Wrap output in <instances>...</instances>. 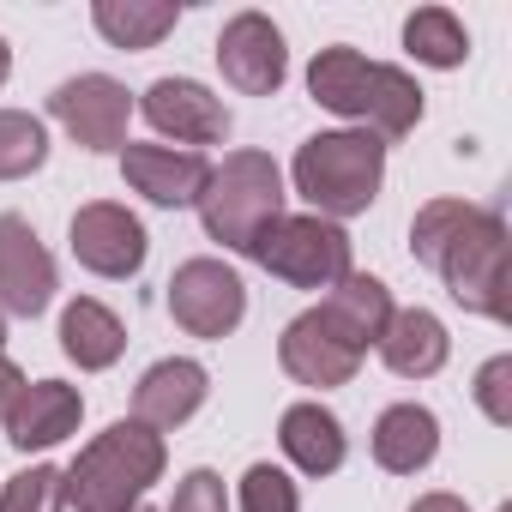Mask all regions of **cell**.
Listing matches in <instances>:
<instances>
[{
    "label": "cell",
    "instance_id": "obj_1",
    "mask_svg": "<svg viewBox=\"0 0 512 512\" xmlns=\"http://www.w3.org/2000/svg\"><path fill=\"white\" fill-rule=\"evenodd\" d=\"M308 97L320 109H332L338 121H350L356 133H374L380 145L416 133V121H422V85L404 67L368 61L362 49H344V43H332L308 61Z\"/></svg>",
    "mask_w": 512,
    "mask_h": 512
},
{
    "label": "cell",
    "instance_id": "obj_2",
    "mask_svg": "<svg viewBox=\"0 0 512 512\" xmlns=\"http://www.w3.org/2000/svg\"><path fill=\"white\" fill-rule=\"evenodd\" d=\"M163 464H169L163 434L121 416L91 446H79V458L61 470L67 506L73 512H133V506H145V488L163 482Z\"/></svg>",
    "mask_w": 512,
    "mask_h": 512
},
{
    "label": "cell",
    "instance_id": "obj_3",
    "mask_svg": "<svg viewBox=\"0 0 512 512\" xmlns=\"http://www.w3.org/2000/svg\"><path fill=\"white\" fill-rule=\"evenodd\" d=\"M290 187L314 205V217H332V223L362 217L386 187V145L374 133H356V127L314 133L296 145Z\"/></svg>",
    "mask_w": 512,
    "mask_h": 512
},
{
    "label": "cell",
    "instance_id": "obj_4",
    "mask_svg": "<svg viewBox=\"0 0 512 512\" xmlns=\"http://www.w3.org/2000/svg\"><path fill=\"white\" fill-rule=\"evenodd\" d=\"M284 199H290V187H284V169L272 163V151H229L199 193V223L217 247L247 253L284 217Z\"/></svg>",
    "mask_w": 512,
    "mask_h": 512
},
{
    "label": "cell",
    "instance_id": "obj_5",
    "mask_svg": "<svg viewBox=\"0 0 512 512\" xmlns=\"http://www.w3.org/2000/svg\"><path fill=\"white\" fill-rule=\"evenodd\" d=\"M247 260L266 266L290 290H332V284H344L356 272L350 266V229L332 223V217H314V211H284L260 241L247 247Z\"/></svg>",
    "mask_w": 512,
    "mask_h": 512
},
{
    "label": "cell",
    "instance_id": "obj_6",
    "mask_svg": "<svg viewBox=\"0 0 512 512\" xmlns=\"http://www.w3.org/2000/svg\"><path fill=\"white\" fill-rule=\"evenodd\" d=\"M440 284L446 296L464 308V314H482V320H506L512 314V235H506V217L500 211H476L470 229L440 253Z\"/></svg>",
    "mask_w": 512,
    "mask_h": 512
},
{
    "label": "cell",
    "instance_id": "obj_7",
    "mask_svg": "<svg viewBox=\"0 0 512 512\" xmlns=\"http://www.w3.org/2000/svg\"><path fill=\"white\" fill-rule=\"evenodd\" d=\"M169 320L187 332V338H229L241 320H247V284L235 266L211 260V253H199V260H181L175 278H169Z\"/></svg>",
    "mask_w": 512,
    "mask_h": 512
},
{
    "label": "cell",
    "instance_id": "obj_8",
    "mask_svg": "<svg viewBox=\"0 0 512 512\" xmlns=\"http://www.w3.org/2000/svg\"><path fill=\"white\" fill-rule=\"evenodd\" d=\"M67 247H73V260L91 272V278H139L145 272V253H151V235H145V223L127 211V205H115V199H91V205H79L73 211V223H67Z\"/></svg>",
    "mask_w": 512,
    "mask_h": 512
},
{
    "label": "cell",
    "instance_id": "obj_9",
    "mask_svg": "<svg viewBox=\"0 0 512 512\" xmlns=\"http://www.w3.org/2000/svg\"><path fill=\"white\" fill-rule=\"evenodd\" d=\"M49 115L67 127L73 145L85 151H121L127 145V121H133V91L109 73H79L61 79L49 91Z\"/></svg>",
    "mask_w": 512,
    "mask_h": 512
},
{
    "label": "cell",
    "instance_id": "obj_10",
    "mask_svg": "<svg viewBox=\"0 0 512 512\" xmlns=\"http://www.w3.org/2000/svg\"><path fill=\"white\" fill-rule=\"evenodd\" d=\"M55 290H61L55 253L37 241L31 217L0 211V314L7 320H37V314H49Z\"/></svg>",
    "mask_w": 512,
    "mask_h": 512
},
{
    "label": "cell",
    "instance_id": "obj_11",
    "mask_svg": "<svg viewBox=\"0 0 512 512\" xmlns=\"http://www.w3.org/2000/svg\"><path fill=\"white\" fill-rule=\"evenodd\" d=\"M217 73L223 85H235L241 97H278L290 79V49L284 31L266 13H235L217 31Z\"/></svg>",
    "mask_w": 512,
    "mask_h": 512
},
{
    "label": "cell",
    "instance_id": "obj_12",
    "mask_svg": "<svg viewBox=\"0 0 512 512\" xmlns=\"http://www.w3.org/2000/svg\"><path fill=\"white\" fill-rule=\"evenodd\" d=\"M139 109H145V121L163 133V139H175L181 151H199V145H223L229 139V109H223V97L211 91V85H199V79H151L145 85V97H139Z\"/></svg>",
    "mask_w": 512,
    "mask_h": 512
},
{
    "label": "cell",
    "instance_id": "obj_13",
    "mask_svg": "<svg viewBox=\"0 0 512 512\" xmlns=\"http://www.w3.org/2000/svg\"><path fill=\"white\" fill-rule=\"evenodd\" d=\"M121 181L139 193V199H151V205H163V211H181V205H199V193H205V181H211V163H205V151H181V145H121Z\"/></svg>",
    "mask_w": 512,
    "mask_h": 512
},
{
    "label": "cell",
    "instance_id": "obj_14",
    "mask_svg": "<svg viewBox=\"0 0 512 512\" xmlns=\"http://www.w3.org/2000/svg\"><path fill=\"white\" fill-rule=\"evenodd\" d=\"M278 362H284V374H290L296 386H314V392L350 386L356 368H362V356H356L326 320H320V308H308V314H296V320L284 326V338H278Z\"/></svg>",
    "mask_w": 512,
    "mask_h": 512
},
{
    "label": "cell",
    "instance_id": "obj_15",
    "mask_svg": "<svg viewBox=\"0 0 512 512\" xmlns=\"http://www.w3.org/2000/svg\"><path fill=\"white\" fill-rule=\"evenodd\" d=\"M205 398H211L205 362H193V356H163V362H151V368L139 374V386H133V422L169 434V428L193 422V416L205 410Z\"/></svg>",
    "mask_w": 512,
    "mask_h": 512
},
{
    "label": "cell",
    "instance_id": "obj_16",
    "mask_svg": "<svg viewBox=\"0 0 512 512\" xmlns=\"http://www.w3.org/2000/svg\"><path fill=\"white\" fill-rule=\"evenodd\" d=\"M79 422H85L79 386H67V380H25L19 404L7 410V422H0V428H7V440L19 452H49L67 434H79Z\"/></svg>",
    "mask_w": 512,
    "mask_h": 512
},
{
    "label": "cell",
    "instance_id": "obj_17",
    "mask_svg": "<svg viewBox=\"0 0 512 512\" xmlns=\"http://www.w3.org/2000/svg\"><path fill=\"white\" fill-rule=\"evenodd\" d=\"M374 350H380V362L398 380H434L446 368V356H452V332L428 308H392V320H386Z\"/></svg>",
    "mask_w": 512,
    "mask_h": 512
},
{
    "label": "cell",
    "instance_id": "obj_18",
    "mask_svg": "<svg viewBox=\"0 0 512 512\" xmlns=\"http://www.w3.org/2000/svg\"><path fill=\"white\" fill-rule=\"evenodd\" d=\"M278 446L302 476H338L344 458H350V434L320 398H302L278 416Z\"/></svg>",
    "mask_w": 512,
    "mask_h": 512
},
{
    "label": "cell",
    "instance_id": "obj_19",
    "mask_svg": "<svg viewBox=\"0 0 512 512\" xmlns=\"http://www.w3.org/2000/svg\"><path fill=\"white\" fill-rule=\"evenodd\" d=\"M368 446H374V464L386 476H416L440 458V416L428 404H386Z\"/></svg>",
    "mask_w": 512,
    "mask_h": 512
},
{
    "label": "cell",
    "instance_id": "obj_20",
    "mask_svg": "<svg viewBox=\"0 0 512 512\" xmlns=\"http://www.w3.org/2000/svg\"><path fill=\"white\" fill-rule=\"evenodd\" d=\"M320 320H326V326L356 350V356H368V350L380 344L386 320H392V290H386L374 272H350L344 284H332V290H326Z\"/></svg>",
    "mask_w": 512,
    "mask_h": 512
},
{
    "label": "cell",
    "instance_id": "obj_21",
    "mask_svg": "<svg viewBox=\"0 0 512 512\" xmlns=\"http://www.w3.org/2000/svg\"><path fill=\"white\" fill-rule=\"evenodd\" d=\"M121 350H127V326H121V314H115L109 302L79 296V302L61 308V356L79 362V374H103V368H115Z\"/></svg>",
    "mask_w": 512,
    "mask_h": 512
},
{
    "label": "cell",
    "instance_id": "obj_22",
    "mask_svg": "<svg viewBox=\"0 0 512 512\" xmlns=\"http://www.w3.org/2000/svg\"><path fill=\"white\" fill-rule=\"evenodd\" d=\"M91 25H97V37L109 49L139 55V49H157L181 25V7H175V0H97Z\"/></svg>",
    "mask_w": 512,
    "mask_h": 512
},
{
    "label": "cell",
    "instance_id": "obj_23",
    "mask_svg": "<svg viewBox=\"0 0 512 512\" xmlns=\"http://www.w3.org/2000/svg\"><path fill=\"white\" fill-rule=\"evenodd\" d=\"M404 49H410L422 67L452 73V67L470 61V31H464V19L446 13V7H416V13L404 19Z\"/></svg>",
    "mask_w": 512,
    "mask_h": 512
},
{
    "label": "cell",
    "instance_id": "obj_24",
    "mask_svg": "<svg viewBox=\"0 0 512 512\" xmlns=\"http://www.w3.org/2000/svg\"><path fill=\"white\" fill-rule=\"evenodd\" d=\"M476 211H482V205H470V199H428V205H416V217H410V253L434 272L440 253L470 229Z\"/></svg>",
    "mask_w": 512,
    "mask_h": 512
},
{
    "label": "cell",
    "instance_id": "obj_25",
    "mask_svg": "<svg viewBox=\"0 0 512 512\" xmlns=\"http://www.w3.org/2000/svg\"><path fill=\"white\" fill-rule=\"evenodd\" d=\"M49 163V127L31 109H0V181H25Z\"/></svg>",
    "mask_w": 512,
    "mask_h": 512
},
{
    "label": "cell",
    "instance_id": "obj_26",
    "mask_svg": "<svg viewBox=\"0 0 512 512\" xmlns=\"http://www.w3.org/2000/svg\"><path fill=\"white\" fill-rule=\"evenodd\" d=\"M235 506L241 512H302V488L278 464H247L235 482Z\"/></svg>",
    "mask_w": 512,
    "mask_h": 512
},
{
    "label": "cell",
    "instance_id": "obj_27",
    "mask_svg": "<svg viewBox=\"0 0 512 512\" xmlns=\"http://www.w3.org/2000/svg\"><path fill=\"white\" fill-rule=\"evenodd\" d=\"M0 512H67V476L55 464H31V470L7 476Z\"/></svg>",
    "mask_w": 512,
    "mask_h": 512
},
{
    "label": "cell",
    "instance_id": "obj_28",
    "mask_svg": "<svg viewBox=\"0 0 512 512\" xmlns=\"http://www.w3.org/2000/svg\"><path fill=\"white\" fill-rule=\"evenodd\" d=\"M476 404H482V416L494 422V428H512V356H488L482 368H476Z\"/></svg>",
    "mask_w": 512,
    "mask_h": 512
},
{
    "label": "cell",
    "instance_id": "obj_29",
    "mask_svg": "<svg viewBox=\"0 0 512 512\" xmlns=\"http://www.w3.org/2000/svg\"><path fill=\"white\" fill-rule=\"evenodd\" d=\"M169 512H229V488H223V476L217 470H187L181 482H175V500H169Z\"/></svg>",
    "mask_w": 512,
    "mask_h": 512
},
{
    "label": "cell",
    "instance_id": "obj_30",
    "mask_svg": "<svg viewBox=\"0 0 512 512\" xmlns=\"http://www.w3.org/2000/svg\"><path fill=\"white\" fill-rule=\"evenodd\" d=\"M19 392H25V374H19V362L0 350V422H7V410L19 404Z\"/></svg>",
    "mask_w": 512,
    "mask_h": 512
},
{
    "label": "cell",
    "instance_id": "obj_31",
    "mask_svg": "<svg viewBox=\"0 0 512 512\" xmlns=\"http://www.w3.org/2000/svg\"><path fill=\"white\" fill-rule=\"evenodd\" d=\"M410 512H470L458 494H446V488H434V494H416L410 500Z\"/></svg>",
    "mask_w": 512,
    "mask_h": 512
},
{
    "label": "cell",
    "instance_id": "obj_32",
    "mask_svg": "<svg viewBox=\"0 0 512 512\" xmlns=\"http://www.w3.org/2000/svg\"><path fill=\"white\" fill-rule=\"evenodd\" d=\"M13 79V49H7V37H0V85Z\"/></svg>",
    "mask_w": 512,
    "mask_h": 512
},
{
    "label": "cell",
    "instance_id": "obj_33",
    "mask_svg": "<svg viewBox=\"0 0 512 512\" xmlns=\"http://www.w3.org/2000/svg\"><path fill=\"white\" fill-rule=\"evenodd\" d=\"M0 350H7V314H0Z\"/></svg>",
    "mask_w": 512,
    "mask_h": 512
},
{
    "label": "cell",
    "instance_id": "obj_34",
    "mask_svg": "<svg viewBox=\"0 0 512 512\" xmlns=\"http://www.w3.org/2000/svg\"><path fill=\"white\" fill-rule=\"evenodd\" d=\"M133 512H151V506H133Z\"/></svg>",
    "mask_w": 512,
    "mask_h": 512
},
{
    "label": "cell",
    "instance_id": "obj_35",
    "mask_svg": "<svg viewBox=\"0 0 512 512\" xmlns=\"http://www.w3.org/2000/svg\"><path fill=\"white\" fill-rule=\"evenodd\" d=\"M500 512H512V506H500Z\"/></svg>",
    "mask_w": 512,
    "mask_h": 512
}]
</instances>
